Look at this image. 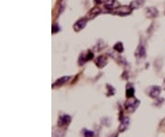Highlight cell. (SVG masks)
Here are the masks:
<instances>
[{
	"label": "cell",
	"mask_w": 165,
	"mask_h": 137,
	"mask_svg": "<svg viewBox=\"0 0 165 137\" xmlns=\"http://www.w3.org/2000/svg\"><path fill=\"white\" fill-rule=\"evenodd\" d=\"M113 12L116 15H120V16H127L129 15L130 13L132 12V8L130 7H127V6H122V7H118V8H116L115 10H113Z\"/></svg>",
	"instance_id": "cell-1"
},
{
	"label": "cell",
	"mask_w": 165,
	"mask_h": 137,
	"mask_svg": "<svg viewBox=\"0 0 165 137\" xmlns=\"http://www.w3.org/2000/svg\"><path fill=\"white\" fill-rule=\"evenodd\" d=\"M94 2L96 3V4H100L103 2V0H94Z\"/></svg>",
	"instance_id": "cell-19"
},
{
	"label": "cell",
	"mask_w": 165,
	"mask_h": 137,
	"mask_svg": "<svg viewBox=\"0 0 165 137\" xmlns=\"http://www.w3.org/2000/svg\"><path fill=\"white\" fill-rule=\"evenodd\" d=\"M145 54H146L145 48L143 47L142 45H140L137 48V50L135 52V56L137 57L138 59H141V58H143V57L145 56Z\"/></svg>",
	"instance_id": "cell-10"
},
{
	"label": "cell",
	"mask_w": 165,
	"mask_h": 137,
	"mask_svg": "<svg viewBox=\"0 0 165 137\" xmlns=\"http://www.w3.org/2000/svg\"><path fill=\"white\" fill-rule=\"evenodd\" d=\"M134 93H135V89H134L133 87L128 88L127 92H126V94H127V97H128V99H131L132 97L134 96Z\"/></svg>",
	"instance_id": "cell-15"
},
{
	"label": "cell",
	"mask_w": 165,
	"mask_h": 137,
	"mask_svg": "<svg viewBox=\"0 0 165 137\" xmlns=\"http://www.w3.org/2000/svg\"><path fill=\"white\" fill-rule=\"evenodd\" d=\"M138 104H140V101L138 99H128L127 102H126V109L129 112H133L135 111V109L138 108Z\"/></svg>",
	"instance_id": "cell-2"
},
{
	"label": "cell",
	"mask_w": 165,
	"mask_h": 137,
	"mask_svg": "<svg viewBox=\"0 0 165 137\" xmlns=\"http://www.w3.org/2000/svg\"><path fill=\"white\" fill-rule=\"evenodd\" d=\"M145 1L144 0H133V1L130 3V7L132 9H138V8L141 7L143 5H144Z\"/></svg>",
	"instance_id": "cell-12"
},
{
	"label": "cell",
	"mask_w": 165,
	"mask_h": 137,
	"mask_svg": "<svg viewBox=\"0 0 165 137\" xmlns=\"http://www.w3.org/2000/svg\"><path fill=\"white\" fill-rule=\"evenodd\" d=\"M84 137H93L94 136V132H91V131H84Z\"/></svg>",
	"instance_id": "cell-17"
},
{
	"label": "cell",
	"mask_w": 165,
	"mask_h": 137,
	"mask_svg": "<svg viewBox=\"0 0 165 137\" xmlns=\"http://www.w3.org/2000/svg\"><path fill=\"white\" fill-rule=\"evenodd\" d=\"M59 30H60V28L58 27L57 25H54V26H53V33H55V32H59Z\"/></svg>",
	"instance_id": "cell-18"
},
{
	"label": "cell",
	"mask_w": 165,
	"mask_h": 137,
	"mask_svg": "<svg viewBox=\"0 0 165 137\" xmlns=\"http://www.w3.org/2000/svg\"><path fill=\"white\" fill-rule=\"evenodd\" d=\"M100 13H101V8L98 7H94L87 13V16L86 17H87V19H92L94 17H96L98 14H100Z\"/></svg>",
	"instance_id": "cell-7"
},
{
	"label": "cell",
	"mask_w": 165,
	"mask_h": 137,
	"mask_svg": "<svg viewBox=\"0 0 165 137\" xmlns=\"http://www.w3.org/2000/svg\"><path fill=\"white\" fill-rule=\"evenodd\" d=\"M114 50L116 51V52H122L123 50H124V47H123V44L121 43V42H118V43H116L115 44V46H114Z\"/></svg>",
	"instance_id": "cell-14"
},
{
	"label": "cell",
	"mask_w": 165,
	"mask_h": 137,
	"mask_svg": "<svg viewBox=\"0 0 165 137\" xmlns=\"http://www.w3.org/2000/svg\"><path fill=\"white\" fill-rule=\"evenodd\" d=\"M60 132H62V131L60 130H54V132L53 134V137H63V132L60 134Z\"/></svg>",
	"instance_id": "cell-16"
},
{
	"label": "cell",
	"mask_w": 165,
	"mask_h": 137,
	"mask_svg": "<svg viewBox=\"0 0 165 137\" xmlns=\"http://www.w3.org/2000/svg\"><path fill=\"white\" fill-rule=\"evenodd\" d=\"M106 64H107V57L105 55H100L95 60V64H96L99 68H102L104 66H106Z\"/></svg>",
	"instance_id": "cell-6"
},
{
	"label": "cell",
	"mask_w": 165,
	"mask_h": 137,
	"mask_svg": "<svg viewBox=\"0 0 165 137\" xmlns=\"http://www.w3.org/2000/svg\"><path fill=\"white\" fill-rule=\"evenodd\" d=\"M145 13H146V16L148 17H150V19H153V17L158 16V10L156 9L155 7H148Z\"/></svg>",
	"instance_id": "cell-9"
},
{
	"label": "cell",
	"mask_w": 165,
	"mask_h": 137,
	"mask_svg": "<svg viewBox=\"0 0 165 137\" xmlns=\"http://www.w3.org/2000/svg\"><path fill=\"white\" fill-rule=\"evenodd\" d=\"M160 93V87H151L150 89H149V95L150 98L155 99V98H158L159 95Z\"/></svg>",
	"instance_id": "cell-8"
},
{
	"label": "cell",
	"mask_w": 165,
	"mask_h": 137,
	"mask_svg": "<svg viewBox=\"0 0 165 137\" xmlns=\"http://www.w3.org/2000/svg\"><path fill=\"white\" fill-rule=\"evenodd\" d=\"M128 124H129V120H128V118H122V119H121L120 125L118 127V131L119 132H124L128 128Z\"/></svg>",
	"instance_id": "cell-13"
},
{
	"label": "cell",
	"mask_w": 165,
	"mask_h": 137,
	"mask_svg": "<svg viewBox=\"0 0 165 137\" xmlns=\"http://www.w3.org/2000/svg\"><path fill=\"white\" fill-rule=\"evenodd\" d=\"M86 23H87V19H79L77 22H75V24L73 25V30H75V32H80L81 30H82L84 27Z\"/></svg>",
	"instance_id": "cell-5"
},
{
	"label": "cell",
	"mask_w": 165,
	"mask_h": 137,
	"mask_svg": "<svg viewBox=\"0 0 165 137\" xmlns=\"http://www.w3.org/2000/svg\"><path fill=\"white\" fill-rule=\"evenodd\" d=\"M70 77H61L59 79H57L56 80V82L53 85V87H61V86H63L64 85L65 83H66L68 80H70Z\"/></svg>",
	"instance_id": "cell-11"
},
{
	"label": "cell",
	"mask_w": 165,
	"mask_h": 137,
	"mask_svg": "<svg viewBox=\"0 0 165 137\" xmlns=\"http://www.w3.org/2000/svg\"><path fill=\"white\" fill-rule=\"evenodd\" d=\"M105 7L106 9H110V10H115L116 8H118L119 6L118 2L116 0H106L105 1Z\"/></svg>",
	"instance_id": "cell-4"
},
{
	"label": "cell",
	"mask_w": 165,
	"mask_h": 137,
	"mask_svg": "<svg viewBox=\"0 0 165 137\" xmlns=\"http://www.w3.org/2000/svg\"><path fill=\"white\" fill-rule=\"evenodd\" d=\"M71 121H72L71 116H69V115H62V116H60L59 120H58V126L59 127L67 126V125L70 124Z\"/></svg>",
	"instance_id": "cell-3"
}]
</instances>
